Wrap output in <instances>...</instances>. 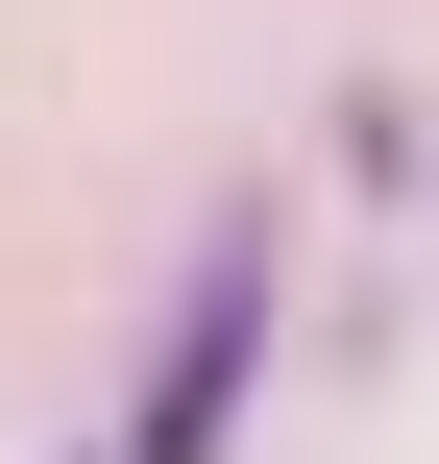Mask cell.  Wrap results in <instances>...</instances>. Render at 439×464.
Returning <instances> with one entry per match:
<instances>
[{
    "mask_svg": "<svg viewBox=\"0 0 439 464\" xmlns=\"http://www.w3.org/2000/svg\"><path fill=\"white\" fill-rule=\"evenodd\" d=\"M244 318H269V245H244V269L196 294V343L147 367V464H196V440H220V392H244Z\"/></svg>",
    "mask_w": 439,
    "mask_h": 464,
    "instance_id": "obj_1",
    "label": "cell"
}]
</instances>
